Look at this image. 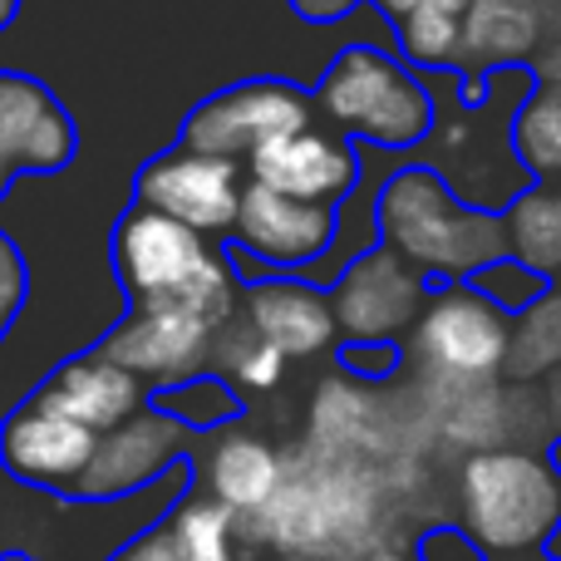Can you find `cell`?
<instances>
[{
  "mask_svg": "<svg viewBox=\"0 0 561 561\" xmlns=\"http://www.w3.org/2000/svg\"><path fill=\"white\" fill-rule=\"evenodd\" d=\"M379 232L419 276H448L454 286L507 256V217L454 197L434 168H404L389 178L379 193Z\"/></svg>",
  "mask_w": 561,
  "mask_h": 561,
  "instance_id": "1",
  "label": "cell"
},
{
  "mask_svg": "<svg viewBox=\"0 0 561 561\" xmlns=\"http://www.w3.org/2000/svg\"><path fill=\"white\" fill-rule=\"evenodd\" d=\"M252 523L256 537L296 557L359 552L379 527V478L359 458L316 454L310 463L290 468L272 507Z\"/></svg>",
  "mask_w": 561,
  "mask_h": 561,
  "instance_id": "2",
  "label": "cell"
},
{
  "mask_svg": "<svg viewBox=\"0 0 561 561\" xmlns=\"http://www.w3.org/2000/svg\"><path fill=\"white\" fill-rule=\"evenodd\" d=\"M114 256L128 296L144 310H193L217 325H227L232 316L237 296L227 262L207 247L203 232L153 213V207H134L118 222Z\"/></svg>",
  "mask_w": 561,
  "mask_h": 561,
  "instance_id": "3",
  "label": "cell"
},
{
  "mask_svg": "<svg viewBox=\"0 0 561 561\" xmlns=\"http://www.w3.org/2000/svg\"><path fill=\"white\" fill-rule=\"evenodd\" d=\"M463 533L488 557H533L561 523V473L527 448L468 454L458 473Z\"/></svg>",
  "mask_w": 561,
  "mask_h": 561,
  "instance_id": "4",
  "label": "cell"
},
{
  "mask_svg": "<svg viewBox=\"0 0 561 561\" xmlns=\"http://www.w3.org/2000/svg\"><path fill=\"white\" fill-rule=\"evenodd\" d=\"M316 104L335 118L345 134H359L379 148H414L434 128V99L385 49L355 45L335 55L320 79Z\"/></svg>",
  "mask_w": 561,
  "mask_h": 561,
  "instance_id": "5",
  "label": "cell"
},
{
  "mask_svg": "<svg viewBox=\"0 0 561 561\" xmlns=\"http://www.w3.org/2000/svg\"><path fill=\"white\" fill-rule=\"evenodd\" d=\"M409 355L438 389L497 385L513 355V316H503L473 280L448 286L424 306L409 335Z\"/></svg>",
  "mask_w": 561,
  "mask_h": 561,
  "instance_id": "6",
  "label": "cell"
},
{
  "mask_svg": "<svg viewBox=\"0 0 561 561\" xmlns=\"http://www.w3.org/2000/svg\"><path fill=\"white\" fill-rule=\"evenodd\" d=\"M310 128V99L300 89L280 84V79H252V84L222 89V94L203 99L183 124V144L187 153H207V158H247L252 163L266 144L286 134Z\"/></svg>",
  "mask_w": 561,
  "mask_h": 561,
  "instance_id": "7",
  "label": "cell"
},
{
  "mask_svg": "<svg viewBox=\"0 0 561 561\" xmlns=\"http://www.w3.org/2000/svg\"><path fill=\"white\" fill-rule=\"evenodd\" d=\"M242 173L232 158H207L173 148L168 158L148 163L138 173V207L173 217V222L193 227V232H237V213H242Z\"/></svg>",
  "mask_w": 561,
  "mask_h": 561,
  "instance_id": "8",
  "label": "cell"
},
{
  "mask_svg": "<svg viewBox=\"0 0 561 561\" xmlns=\"http://www.w3.org/2000/svg\"><path fill=\"white\" fill-rule=\"evenodd\" d=\"M330 306H335V320L350 340L379 345V340H394L399 330L419 325L428 300H424V276L404 256L379 247V252H365L340 276Z\"/></svg>",
  "mask_w": 561,
  "mask_h": 561,
  "instance_id": "9",
  "label": "cell"
},
{
  "mask_svg": "<svg viewBox=\"0 0 561 561\" xmlns=\"http://www.w3.org/2000/svg\"><path fill=\"white\" fill-rule=\"evenodd\" d=\"M217 320L193 316V310H144L124 320L118 330H108V340L99 345V355L114 359L118 369L138 379H183L193 369H203L213 359Z\"/></svg>",
  "mask_w": 561,
  "mask_h": 561,
  "instance_id": "10",
  "label": "cell"
},
{
  "mask_svg": "<svg viewBox=\"0 0 561 561\" xmlns=\"http://www.w3.org/2000/svg\"><path fill=\"white\" fill-rule=\"evenodd\" d=\"M75 158V124L45 84L0 75V197L15 173H55Z\"/></svg>",
  "mask_w": 561,
  "mask_h": 561,
  "instance_id": "11",
  "label": "cell"
},
{
  "mask_svg": "<svg viewBox=\"0 0 561 561\" xmlns=\"http://www.w3.org/2000/svg\"><path fill=\"white\" fill-rule=\"evenodd\" d=\"M99 434H89L84 424L45 409L39 399L20 404L15 414L0 428V463L15 478L39 488H59V493H75L79 478L94 463Z\"/></svg>",
  "mask_w": 561,
  "mask_h": 561,
  "instance_id": "12",
  "label": "cell"
},
{
  "mask_svg": "<svg viewBox=\"0 0 561 561\" xmlns=\"http://www.w3.org/2000/svg\"><path fill=\"white\" fill-rule=\"evenodd\" d=\"M183 448H187V424H178V419L163 414V409H144V414H134L128 424H118L114 434L99 438L94 463H89V473L79 478L75 497L99 503V497L134 493V488H144L148 478L163 473Z\"/></svg>",
  "mask_w": 561,
  "mask_h": 561,
  "instance_id": "13",
  "label": "cell"
},
{
  "mask_svg": "<svg viewBox=\"0 0 561 561\" xmlns=\"http://www.w3.org/2000/svg\"><path fill=\"white\" fill-rule=\"evenodd\" d=\"M232 237L272 266H306L316 256H325V247L335 242V213L320 203H300V197L252 183L242 197Z\"/></svg>",
  "mask_w": 561,
  "mask_h": 561,
  "instance_id": "14",
  "label": "cell"
},
{
  "mask_svg": "<svg viewBox=\"0 0 561 561\" xmlns=\"http://www.w3.org/2000/svg\"><path fill=\"white\" fill-rule=\"evenodd\" d=\"M35 399L104 438V434H114L118 424H128L134 414H144V379L118 369L114 359H104V355H84V359L59 365Z\"/></svg>",
  "mask_w": 561,
  "mask_h": 561,
  "instance_id": "15",
  "label": "cell"
},
{
  "mask_svg": "<svg viewBox=\"0 0 561 561\" xmlns=\"http://www.w3.org/2000/svg\"><path fill=\"white\" fill-rule=\"evenodd\" d=\"M252 183L300 197V203L330 207L335 197H345L355 187V153L345 144H335V138L316 134V128H300V134L266 144L252 158Z\"/></svg>",
  "mask_w": 561,
  "mask_h": 561,
  "instance_id": "16",
  "label": "cell"
},
{
  "mask_svg": "<svg viewBox=\"0 0 561 561\" xmlns=\"http://www.w3.org/2000/svg\"><path fill=\"white\" fill-rule=\"evenodd\" d=\"M247 325L290 359L325 350L335 340L340 320L330 296H320V290L296 286V280H266V286H252V296H247Z\"/></svg>",
  "mask_w": 561,
  "mask_h": 561,
  "instance_id": "17",
  "label": "cell"
},
{
  "mask_svg": "<svg viewBox=\"0 0 561 561\" xmlns=\"http://www.w3.org/2000/svg\"><path fill=\"white\" fill-rule=\"evenodd\" d=\"M547 39V5L537 0H478L463 20V59L468 69H497L542 49Z\"/></svg>",
  "mask_w": 561,
  "mask_h": 561,
  "instance_id": "18",
  "label": "cell"
},
{
  "mask_svg": "<svg viewBox=\"0 0 561 561\" xmlns=\"http://www.w3.org/2000/svg\"><path fill=\"white\" fill-rule=\"evenodd\" d=\"M290 468L280 463V454L262 438H222L207 458V488L217 503H227L237 517H262L272 507V497L280 493Z\"/></svg>",
  "mask_w": 561,
  "mask_h": 561,
  "instance_id": "19",
  "label": "cell"
},
{
  "mask_svg": "<svg viewBox=\"0 0 561 561\" xmlns=\"http://www.w3.org/2000/svg\"><path fill=\"white\" fill-rule=\"evenodd\" d=\"M507 256L561 286V187H527L507 203Z\"/></svg>",
  "mask_w": 561,
  "mask_h": 561,
  "instance_id": "20",
  "label": "cell"
},
{
  "mask_svg": "<svg viewBox=\"0 0 561 561\" xmlns=\"http://www.w3.org/2000/svg\"><path fill=\"white\" fill-rule=\"evenodd\" d=\"M365 444H375V399L350 379H325L316 394V454L359 458Z\"/></svg>",
  "mask_w": 561,
  "mask_h": 561,
  "instance_id": "21",
  "label": "cell"
},
{
  "mask_svg": "<svg viewBox=\"0 0 561 561\" xmlns=\"http://www.w3.org/2000/svg\"><path fill=\"white\" fill-rule=\"evenodd\" d=\"M513 158L527 168V178L547 183L561 178V89L537 84L527 104L513 114Z\"/></svg>",
  "mask_w": 561,
  "mask_h": 561,
  "instance_id": "22",
  "label": "cell"
},
{
  "mask_svg": "<svg viewBox=\"0 0 561 561\" xmlns=\"http://www.w3.org/2000/svg\"><path fill=\"white\" fill-rule=\"evenodd\" d=\"M183 561H242L237 542H242V517L217 497H187L168 523Z\"/></svg>",
  "mask_w": 561,
  "mask_h": 561,
  "instance_id": "23",
  "label": "cell"
},
{
  "mask_svg": "<svg viewBox=\"0 0 561 561\" xmlns=\"http://www.w3.org/2000/svg\"><path fill=\"white\" fill-rule=\"evenodd\" d=\"M561 369V286H552L523 320L513 325V355H507V379L527 385L537 375Z\"/></svg>",
  "mask_w": 561,
  "mask_h": 561,
  "instance_id": "24",
  "label": "cell"
},
{
  "mask_svg": "<svg viewBox=\"0 0 561 561\" xmlns=\"http://www.w3.org/2000/svg\"><path fill=\"white\" fill-rule=\"evenodd\" d=\"M463 20H468V10L458 0H424L409 20H399L404 55L424 69L458 65L463 59Z\"/></svg>",
  "mask_w": 561,
  "mask_h": 561,
  "instance_id": "25",
  "label": "cell"
},
{
  "mask_svg": "<svg viewBox=\"0 0 561 561\" xmlns=\"http://www.w3.org/2000/svg\"><path fill=\"white\" fill-rule=\"evenodd\" d=\"M473 286L483 290L488 300H493L503 316H517L523 320L527 310L537 306V300L547 296V290L557 286V280H547V276H537L533 266H523L517 256H503V262H493L483 276H473Z\"/></svg>",
  "mask_w": 561,
  "mask_h": 561,
  "instance_id": "26",
  "label": "cell"
},
{
  "mask_svg": "<svg viewBox=\"0 0 561 561\" xmlns=\"http://www.w3.org/2000/svg\"><path fill=\"white\" fill-rule=\"evenodd\" d=\"M158 409L173 414L178 424H187V428H217L237 414V399H232V389L217 385V379H193V385H178V389H168V394H158Z\"/></svg>",
  "mask_w": 561,
  "mask_h": 561,
  "instance_id": "27",
  "label": "cell"
},
{
  "mask_svg": "<svg viewBox=\"0 0 561 561\" xmlns=\"http://www.w3.org/2000/svg\"><path fill=\"white\" fill-rule=\"evenodd\" d=\"M227 365H232V375L242 379L247 389H272V385H280V369H286V355L266 345V340L256 335L252 325H242V335H237V350L227 355Z\"/></svg>",
  "mask_w": 561,
  "mask_h": 561,
  "instance_id": "28",
  "label": "cell"
},
{
  "mask_svg": "<svg viewBox=\"0 0 561 561\" xmlns=\"http://www.w3.org/2000/svg\"><path fill=\"white\" fill-rule=\"evenodd\" d=\"M20 300H25V262H20V247L0 232V340H5Z\"/></svg>",
  "mask_w": 561,
  "mask_h": 561,
  "instance_id": "29",
  "label": "cell"
},
{
  "mask_svg": "<svg viewBox=\"0 0 561 561\" xmlns=\"http://www.w3.org/2000/svg\"><path fill=\"white\" fill-rule=\"evenodd\" d=\"M419 561H483V547L463 527H438L419 542Z\"/></svg>",
  "mask_w": 561,
  "mask_h": 561,
  "instance_id": "30",
  "label": "cell"
},
{
  "mask_svg": "<svg viewBox=\"0 0 561 561\" xmlns=\"http://www.w3.org/2000/svg\"><path fill=\"white\" fill-rule=\"evenodd\" d=\"M114 561H183V552H178L173 533L163 527V533H144L138 542H128Z\"/></svg>",
  "mask_w": 561,
  "mask_h": 561,
  "instance_id": "31",
  "label": "cell"
},
{
  "mask_svg": "<svg viewBox=\"0 0 561 561\" xmlns=\"http://www.w3.org/2000/svg\"><path fill=\"white\" fill-rule=\"evenodd\" d=\"M340 359H345V365L355 369L359 379H385V375H389V365H394V350H389V345H375V350H345Z\"/></svg>",
  "mask_w": 561,
  "mask_h": 561,
  "instance_id": "32",
  "label": "cell"
},
{
  "mask_svg": "<svg viewBox=\"0 0 561 561\" xmlns=\"http://www.w3.org/2000/svg\"><path fill=\"white\" fill-rule=\"evenodd\" d=\"M533 79H537V84H547V89H561V35H557V39H547V45L537 49V59H533Z\"/></svg>",
  "mask_w": 561,
  "mask_h": 561,
  "instance_id": "33",
  "label": "cell"
},
{
  "mask_svg": "<svg viewBox=\"0 0 561 561\" xmlns=\"http://www.w3.org/2000/svg\"><path fill=\"white\" fill-rule=\"evenodd\" d=\"M290 5H296L306 20H340L355 0H290Z\"/></svg>",
  "mask_w": 561,
  "mask_h": 561,
  "instance_id": "34",
  "label": "cell"
},
{
  "mask_svg": "<svg viewBox=\"0 0 561 561\" xmlns=\"http://www.w3.org/2000/svg\"><path fill=\"white\" fill-rule=\"evenodd\" d=\"M375 5H379V10H389V15H399V20H409L419 5H424V0H375Z\"/></svg>",
  "mask_w": 561,
  "mask_h": 561,
  "instance_id": "35",
  "label": "cell"
},
{
  "mask_svg": "<svg viewBox=\"0 0 561 561\" xmlns=\"http://www.w3.org/2000/svg\"><path fill=\"white\" fill-rule=\"evenodd\" d=\"M547 399H552V414L561 419V369L557 375H547Z\"/></svg>",
  "mask_w": 561,
  "mask_h": 561,
  "instance_id": "36",
  "label": "cell"
},
{
  "mask_svg": "<svg viewBox=\"0 0 561 561\" xmlns=\"http://www.w3.org/2000/svg\"><path fill=\"white\" fill-rule=\"evenodd\" d=\"M369 561H419V552H399V547H379Z\"/></svg>",
  "mask_w": 561,
  "mask_h": 561,
  "instance_id": "37",
  "label": "cell"
},
{
  "mask_svg": "<svg viewBox=\"0 0 561 561\" xmlns=\"http://www.w3.org/2000/svg\"><path fill=\"white\" fill-rule=\"evenodd\" d=\"M542 557H552V561H561V523H557V533H552V537H547Z\"/></svg>",
  "mask_w": 561,
  "mask_h": 561,
  "instance_id": "38",
  "label": "cell"
},
{
  "mask_svg": "<svg viewBox=\"0 0 561 561\" xmlns=\"http://www.w3.org/2000/svg\"><path fill=\"white\" fill-rule=\"evenodd\" d=\"M15 10H20V0H0V30L15 20Z\"/></svg>",
  "mask_w": 561,
  "mask_h": 561,
  "instance_id": "39",
  "label": "cell"
},
{
  "mask_svg": "<svg viewBox=\"0 0 561 561\" xmlns=\"http://www.w3.org/2000/svg\"><path fill=\"white\" fill-rule=\"evenodd\" d=\"M497 561H552V557H497Z\"/></svg>",
  "mask_w": 561,
  "mask_h": 561,
  "instance_id": "40",
  "label": "cell"
},
{
  "mask_svg": "<svg viewBox=\"0 0 561 561\" xmlns=\"http://www.w3.org/2000/svg\"><path fill=\"white\" fill-rule=\"evenodd\" d=\"M458 5H463V10H473V5H478V0H458Z\"/></svg>",
  "mask_w": 561,
  "mask_h": 561,
  "instance_id": "41",
  "label": "cell"
},
{
  "mask_svg": "<svg viewBox=\"0 0 561 561\" xmlns=\"http://www.w3.org/2000/svg\"><path fill=\"white\" fill-rule=\"evenodd\" d=\"M0 561H30V557H0Z\"/></svg>",
  "mask_w": 561,
  "mask_h": 561,
  "instance_id": "42",
  "label": "cell"
},
{
  "mask_svg": "<svg viewBox=\"0 0 561 561\" xmlns=\"http://www.w3.org/2000/svg\"><path fill=\"white\" fill-rule=\"evenodd\" d=\"M537 5H547V0H537Z\"/></svg>",
  "mask_w": 561,
  "mask_h": 561,
  "instance_id": "43",
  "label": "cell"
}]
</instances>
